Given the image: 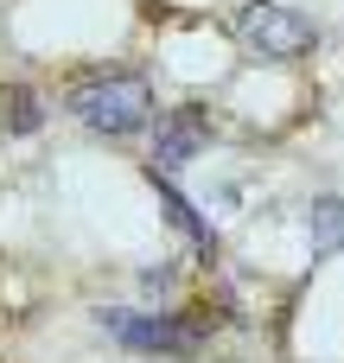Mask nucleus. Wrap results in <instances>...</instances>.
I'll list each match as a JSON object with an SVG mask.
<instances>
[{
    "mask_svg": "<svg viewBox=\"0 0 344 363\" xmlns=\"http://www.w3.org/2000/svg\"><path fill=\"white\" fill-rule=\"evenodd\" d=\"M64 108H70L89 134L128 140V134H147V128H153L160 96H153V83H147L140 70H96V77H83V83L64 96Z\"/></svg>",
    "mask_w": 344,
    "mask_h": 363,
    "instance_id": "nucleus-1",
    "label": "nucleus"
},
{
    "mask_svg": "<svg viewBox=\"0 0 344 363\" xmlns=\"http://www.w3.org/2000/svg\"><path fill=\"white\" fill-rule=\"evenodd\" d=\"M96 325L121 345V351H140V357H192L211 332L198 313H134V306H102Z\"/></svg>",
    "mask_w": 344,
    "mask_h": 363,
    "instance_id": "nucleus-2",
    "label": "nucleus"
},
{
    "mask_svg": "<svg viewBox=\"0 0 344 363\" xmlns=\"http://www.w3.org/2000/svg\"><path fill=\"white\" fill-rule=\"evenodd\" d=\"M230 32H236V45L255 51L262 64H294V57H306V51L319 45L313 13L281 6V0H249V6L230 19Z\"/></svg>",
    "mask_w": 344,
    "mask_h": 363,
    "instance_id": "nucleus-3",
    "label": "nucleus"
},
{
    "mask_svg": "<svg viewBox=\"0 0 344 363\" xmlns=\"http://www.w3.org/2000/svg\"><path fill=\"white\" fill-rule=\"evenodd\" d=\"M160 128H153V172H179V166H192L211 140H217V128H211V115L198 108V102H185V108H172V115H153Z\"/></svg>",
    "mask_w": 344,
    "mask_h": 363,
    "instance_id": "nucleus-4",
    "label": "nucleus"
},
{
    "mask_svg": "<svg viewBox=\"0 0 344 363\" xmlns=\"http://www.w3.org/2000/svg\"><path fill=\"white\" fill-rule=\"evenodd\" d=\"M147 179H153V191H160V204L172 211V223L185 230V242H192V249H204V255H217V230H211V223L198 217V204L172 185V172H153V166H147Z\"/></svg>",
    "mask_w": 344,
    "mask_h": 363,
    "instance_id": "nucleus-5",
    "label": "nucleus"
},
{
    "mask_svg": "<svg viewBox=\"0 0 344 363\" xmlns=\"http://www.w3.org/2000/svg\"><path fill=\"white\" fill-rule=\"evenodd\" d=\"M306 242H313V255L344 249V198H313L306 204Z\"/></svg>",
    "mask_w": 344,
    "mask_h": 363,
    "instance_id": "nucleus-6",
    "label": "nucleus"
},
{
    "mask_svg": "<svg viewBox=\"0 0 344 363\" xmlns=\"http://www.w3.org/2000/svg\"><path fill=\"white\" fill-rule=\"evenodd\" d=\"M0 108H6V128H13V134H38V128H45V102H38L32 89H6Z\"/></svg>",
    "mask_w": 344,
    "mask_h": 363,
    "instance_id": "nucleus-7",
    "label": "nucleus"
}]
</instances>
